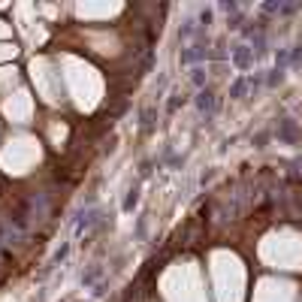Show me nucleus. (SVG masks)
I'll return each mask as SVG.
<instances>
[{"mask_svg":"<svg viewBox=\"0 0 302 302\" xmlns=\"http://www.w3.org/2000/svg\"><path fill=\"white\" fill-rule=\"evenodd\" d=\"M206 57H209V42H194V45L182 48V64H185V67H197V64L206 61Z\"/></svg>","mask_w":302,"mask_h":302,"instance_id":"nucleus-1","label":"nucleus"},{"mask_svg":"<svg viewBox=\"0 0 302 302\" xmlns=\"http://www.w3.org/2000/svg\"><path fill=\"white\" fill-rule=\"evenodd\" d=\"M254 61H257V54L251 51V45H236V48L230 51V64H233L236 70H251Z\"/></svg>","mask_w":302,"mask_h":302,"instance_id":"nucleus-2","label":"nucleus"},{"mask_svg":"<svg viewBox=\"0 0 302 302\" xmlns=\"http://www.w3.org/2000/svg\"><path fill=\"white\" fill-rule=\"evenodd\" d=\"M194 103H197V109H200L206 118H209V115H215V106H218V100H215V94H212L209 88H203V91L197 94V100H194Z\"/></svg>","mask_w":302,"mask_h":302,"instance_id":"nucleus-3","label":"nucleus"},{"mask_svg":"<svg viewBox=\"0 0 302 302\" xmlns=\"http://www.w3.org/2000/svg\"><path fill=\"white\" fill-rule=\"evenodd\" d=\"M194 36H203V30L197 27V21H194V18H188V21L178 27V39H182V42H188V39H194Z\"/></svg>","mask_w":302,"mask_h":302,"instance_id":"nucleus-4","label":"nucleus"},{"mask_svg":"<svg viewBox=\"0 0 302 302\" xmlns=\"http://www.w3.org/2000/svg\"><path fill=\"white\" fill-rule=\"evenodd\" d=\"M97 221H100V209H91V212H85V215H82V221H79V227H76V233H79V236H82V233H88V230H91Z\"/></svg>","mask_w":302,"mask_h":302,"instance_id":"nucleus-5","label":"nucleus"},{"mask_svg":"<svg viewBox=\"0 0 302 302\" xmlns=\"http://www.w3.org/2000/svg\"><path fill=\"white\" fill-rule=\"evenodd\" d=\"M154 118H157V106H145L142 115H139V127H142V130H151Z\"/></svg>","mask_w":302,"mask_h":302,"instance_id":"nucleus-6","label":"nucleus"},{"mask_svg":"<svg viewBox=\"0 0 302 302\" xmlns=\"http://www.w3.org/2000/svg\"><path fill=\"white\" fill-rule=\"evenodd\" d=\"M278 139H281V142H293V139H296V124H293V121H281Z\"/></svg>","mask_w":302,"mask_h":302,"instance_id":"nucleus-7","label":"nucleus"},{"mask_svg":"<svg viewBox=\"0 0 302 302\" xmlns=\"http://www.w3.org/2000/svg\"><path fill=\"white\" fill-rule=\"evenodd\" d=\"M245 94H248V79H236V82L230 85V97H233V100H242Z\"/></svg>","mask_w":302,"mask_h":302,"instance_id":"nucleus-8","label":"nucleus"},{"mask_svg":"<svg viewBox=\"0 0 302 302\" xmlns=\"http://www.w3.org/2000/svg\"><path fill=\"white\" fill-rule=\"evenodd\" d=\"M191 82H194V88H206V67H194L191 70Z\"/></svg>","mask_w":302,"mask_h":302,"instance_id":"nucleus-9","label":"nucleus"},{"mask_svg":"<svg viewBox=\"0 0 302 302\" xmlns=\"http://www.w3.org/2000/svg\"><path fill=\"white\" fill-rule=\"evenodd\" d=\"M139 203V185H133L130 188V194H127V200H124V212H133V206Z\"/></svg>","mask_w":302,"mask_h":302,"instance_id":"nucleus-10","label":"nucleus"},{"mask_svg":"<svg viewBox=\"0 0 302 302\" xmlns=\"http://www.w3.org/2000/svg\"><path fill=\"white\" fill-rule=\"evenodd\" d=\"M182 103H185V100H182L178 94H169V103H166V109H169V112H175V109H178Z\"/></svg>","mask_w":302,"mask_h":302,"instance_id":"nucleus-11","label":"nucleus"}]
</instances>
